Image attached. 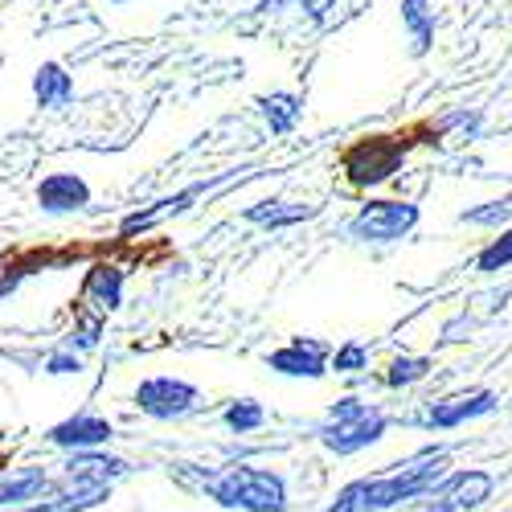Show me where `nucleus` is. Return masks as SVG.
I'll use <instances>...</instances> for the list:
<instances>
[{"label": "nucleus", "instance_id": "obj_1", "mask_svg": "<svg viewBox=\"0 0 512 512\" xmlns=\"http://www.w3.org/2000/svg\"><path fill=\"white\" fill-rule=\"evenodd\" d=\"M451 476L447 447H422L406 455L402 463H390V472H373L361 480H349L324 512H390L402 504H418L431 496Z\"/></svg>", "mask_w": 512, "mask_h": 512}, {"label": "nucleus", "instance_id": "obj_2", "mask_svg": "<svg viewBox=\"0 0 512 512\" xmlns=\"http://www.w3.org/2000/svg\"><path fill=\"white\" fill-rule=\"evenodd\" d=\"M201 492L230 512H287L291 504L287 480L275 467L259 463H230L222 472H209L201 480Z\"/></svg>", "mask_w": 512, "mask_h": 512}, {"label": "nucleus", "instance_id": "obj_3", "mask_svg": "<svg viewBox=\"0 0 512 512\" xmlns=\"http://www.w3.org/2000/svg\"><path fill=\"white\" fill-rule=\"evenodd\" d=\"M386 431H390L386 410H381L377 402L357 398V394H345L324 410V418L316 426V439L332 455H357L365 447H377L381 439H386Z\"/></svg>", "mask_w": 512, "mask_h": 512}, {"label": "nucleus", "instance_id": "obj_4", "mask_svg": "<svg viewBox=\"0 0 512 512\" xmlns=\"http://www.w3.org/2000/svg\"><path fill=\"white\" fill-rule=\"evenodd\" d=\"M410 136L398 132H381V136H361L353 140L345 152H340V173L353 189H377L402 173V164L410 156Z\"/></svg>", "mask_w": 512, "mask_h": 512}, {"label": "nucleus", "instance_id": "obj_5", "mask_svg": "<svg viewBox=\"0 0 512 512\" xmlns=\"http://www.w3.org/2000/svg\"><path fill=\"white\" fill-rule=\"evenodd\" d=\"M422 222V209L414 201L402 197H369L353 218H349V238L365 242V246H394L402 238L414 234V226Z\"/></svg>", "mask_w": 512, "mask_h": 512}, {"label": "nucleus", "instance_id": "obj_6", "mask_svg": "<svg viewBox=\"0 0 512 512\" xmlns=\"http://www.w3.org/2000/svg\"><path fill=\"white\" fill-rule=\"evenodd\" d=\"M132 402H136L140 414H148L156 422H181L201 406V390L185 377L156 373V377H144L132 390Z\"/></svg>", "mask_w": 512, "mask_h": 512}, {"label": "nucleus", "instance_id": "obj_7", "mask_svg": "<svg viewBox=\"0 0 512 512\" xmlns=\"http://www.w3.org/2000/svg\"><path fill=\"white\" fill-rule=\"evenodd\" d=\"M496 406H500V398L492 390H455L447 398L426 402L406 422L418 426V431H455V426H467V422H476V418L496 414Z\"/></svg>", "mask_w": 512, "mask_h": 512}, {"label": "nucleus", "instance_id": "obj_8", "mask_svg": "<svg viewBox=\"0 0 512 512\" xmlns=\"http://www.w3.org/2000/svg\"><path fill=\"white\" fill-rule=\"evenodd\" d=\"M267 369L295 381H320L332 373V345L316 336H291L283 349L267 353Z\"/></svg>", "mask_w": 512, "mask_h": 512}, {"label": "nucleus", "instance_id": "obj_9", "mask_svg": "<svg viewBox=\"0 0 512 512\" xmlns=\"http://www.w3.org/2000/svg\"><path fill=\"white\" fill-rule=\"evenodd\" d=\"M123 476H132V463L111 455V451H74L62 463V484L58 488H78V492H91V488H115Z\"/></svg>", "mask_w": 512, "mask_h": 512}, {"label": "nucleus", "instance_id": "obj_10", "mask_svg": "<svg viewBox=\"0 0 512 512\" xmlns=\"http://www.w3.org/2000/svg\"><path fill=\"white\" fill-rule=\"evenodd\" d=\"M115 439V422L103 414H70L62 422H54L46 431V443L74 455V451H99Z\"/></svg>", "mask_w": 512, "mask_h": 512}, {"label": "nucleus", "instance_id": "obj_11", "mask_svg": "<svg viewBox=\"0 0 512 512\" xmlns=\"http://www.w3.org/2000/svg\"><path fill=\"white\" fill-rule=\"evenodd\" d=\"M492 492H496L492 472H484V467H463V472H451L426 500L447 508V512H476Z\"/></svg>", "mask_w": 512, "mask_h": 512}, {"label": "nucleus", "instance_id": "obj_12", "mask_svg": "<svg viewBox=\"0 0 512 512\" xmlns=\"http://www.w3.org/2000/svg\"><path fill=\"white\" fill-rule=\"evenodd\" d=\"M37 209L41 213H54V218H62V213H78L91 205V185L82 181L78 173H50L37 181Z\"/></svg>", "mask_w": 512, "mask_h": 512}, {"label": "nucleus", "instance_id": "obj_13", "mask_svg": "<svg viewBox=\"0 0 512 512\" xmlns=\"http://www.w3.org/2000/svg\"><path fill=\"white\" fill-rule=\"evenodd\" d=\"M201 193H209V181H197V185H189V189H181V193H173V197H160V201H152V205H144V209H136V213H127V218L119 222V238L148 234V230L160 226L164 218H181V213H185Z\"/></svg>", "mask_w": 512, "mask_h": 512}, {"label": "nucleus", "instance_id": "obj_14", "mask_svg": "<svg viewBox=\"0 0 512 512\" xmlns=\"http://www.w3.org/2000/svg\"><path fill=\"white\" fill-rule=\"evenodd\" d=\"M123 287H127V271L119 263H91L87 267V279H82V300H87V308H95L99 316H111L123 308Z\"/></svg>", "mask_w": 512, "mask_h": 512}, {"label": "nucleus", "instance_id": "obj_15", "mask_svg": "<svg viewBox=\"0 0 512 512\" xmlns=\"http://www.w3.org/2000/svg\"><path fill=\"white\" fill-rule=\"evenodd\" d=\"M320 218V205L312 201H287V197H263L242 209V222L250 226H263V230H287V226H300Z\"/></svg>", "mask_w": 512, "mask_h": 512}, {"label": "nucleus", "instance_id": "obj_16", "mask_svg": "<svg viewBox=\"0 0 512 512\" xmlns=\"http://www.w3.org/2000/svg\"><path fill=\"white\" fill-rule=\"evenodd\" d=\"M50 492H54V480H50L46 467H17V472L0 476V512L46 500Z\"/></svg>", "mask_w": 512, "mask_h": 512}, {"label": "nucleus", "instance_id": "obj_17", "mask_svg": "<svg viewBox=\"0 0 512 512\" xmlns=\"http://www.w3.org/2000/svg\"><path fill=\"white\" fill-rule=\"evenodd\" d=\"M33 99L41 111H62L74 103V74L62 62H41L33 70Z\"/></svg>", "mask_w": 512, "mask_h": 512}, {"label": "nucleus", "instance_id": "obj_18", "mask_svg": "<svg viewBox=\"0 0 512 512\" xmlns=\"http://www.w3.org/2000/svg\"><path fill=\"white\" fill-rule=\"evenodd\" d=\"M254 103H259V115L271 127V136H291L304 119V99L295 91H271V95H259Z\"/></svg>", "mask_w": 512, "mask_h": 512}, {"label": "nucleus", "instance_id": "obj_19", "mask_svg": "<svg viewBox=\"0 0 512 512\" xmlns=\"http://www.w3.org/2000/svg\"><path fill=\"white\" fill-rule=\"evenodd\" d=\"M111 500V488H91V492H78V488H58L46 496V500H33V504H21V508H5V512H87L95 504Z\"/></svg>", "mask_w": 512, "mask_h": 512}, {"label": "nucleus", "instance_id": "obj_20", "mask_svg": "<svg viewBox=\"0 0 512 512\" xmlns=\"http://www.w3.org/2000/svg\"><path fill=\"white\" fill-rule=\"evenodd\" d=\"M402 25L410 33V54L422 58L435 41V0H402Z\"/></svg>", "mask_w": 512, "mask_h": 512}, {"label": "nucleus", "instance_id": "obj_21", "mask_svg": "<svg viewBox=\"0 0 512 512\" xmlns=\"http://www.w3.org/2000/svg\"><path fill=\"white\" fill-rule=\"evenodd\" d=\"M222 426L230 435H254L267 426V406L259 398H234L226 410H222Z\"/></svg>", "mask_w": 512, "mask_h": 512}, {"label": "nucleus", "instance_id": "obj_22", "mask_svg": "<svg viewBox=\"0 0 512 512\" xmlns=\"http://www.w3.org/2000/svg\"><path fill=\"white\" fill-rule=\"evenodd\" d=\"M103 328H107V316H99L95 308H87L82 304L78 312H74V328H70V340H66V349L70 353H91L95 345H99V336H103Z\"/></svg>", "mask_w": 512, "mask_h": 512}, {"label": "nucleus", "instance_id": "obj_23", "mask_svg": "<svg viewBox=\"0 0 512 512\" xmlns=\"http://www.w3.org/2000/svg\"><path fill=\"white\" fill-rule=\"evenodd\" d=\"M459 222L484 226V230H508V222H512V193L492 197V201H480V205H472V209H463Z\"/></svg>", "mask_w": 512, "mask_h": 512}, {"label": "nucleus", "instance_id": "obj_24", "mask_svg": "<svg viewBox=\"0 0 512 512\" xmlns=\"http://www.w3.org/2000/svg\"><path fill=\"white\" fill-rule=\"evenodd\" d=\"M431 369H435L431 357H394L386 365V373H381V381H386L390 390H410L422 377H431Z\"/></svg>", "mask_w": 512, "mask_h": 512}, {"label": "nucleus", "instance_id": "obj_25", "mask_svg": "<svg viewBox=\"0 0 512 512\" xmlns=\"http://www.w3.org/2000/svg\"><path fill=\"white\" fill-rule=\"evenodd\" d=\"M512 267V226L500 230V238H492L480 254H476V271L480 275H500Z\"/></svg>", "mask_w": 512, "mask_h": 512}, {"label": "nucleus", "instance_id": "obj_26", "mask_svg": "<svg viewBox=\"0 0 512 512\" xmlns=\"http://www.w3.org/2000/svg\"><path fill=\"white\" fill-rule=\"evenodd\" d=\"M361 369H369V345L345 340V345L332 349V373H361Z\"/></svg>", "mask_w": 512, "mask_h": 512}, {"label": "nucleus", "instance_id": "obj_27", "mask_svg": "<svg viewBox=\"0 0 512 512\" xmlns=\"http://www.w3.org/2000/svg\"><path fill=\"white\" fill-rule=\"evenodd\" d=\"M41 373H50V377H70V373H82V357H78V353H70V349H62V353L46 357V369H41Z\"/></svg>", "mask_w": 512, "mask_h": 512}, {"label": "nucleus", "instance_id": "obj_28", "mask_svg": "<svg viewBox=\"0 0 512 512\" xmlns=\"http://www.w3.org/2000/svg\"><path fill=\"white\" fill-rule=\"evenodd\" d=\"M418 512H447V508H439V504H431V500H422V508Z\"/></svg>", "mask_w": 512, "mask_h": 512}, {"label": "nucleus", "instance_id": "obj_29", "mask_svg": "<svg viewBox=\"0 0 512 512\" xmlns=\"http://www.w3.org/2000/svg\"><path fill=\"white\" fill-rule=\"evenodd\" d=\"M111 5H127V0H111Z\"/></svg>", "mask_w": 512, "mask_h": 512}]
</instances>
